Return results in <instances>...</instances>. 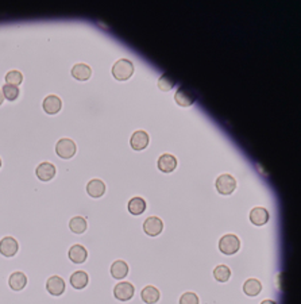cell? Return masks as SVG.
<instances>
[{"instance_id":"6da1fadb","label":"cell","mask_w":301,"mask_h":304,"mask_svg":"<svg viewBox=\"0 0 301 304\" xmlns=\"http://www.w3.org/2000/svg\"><path fill=\"white\" fill-rule=\"evenodd\" d=\"M134 73V64L127 58L118 60L112 67V75L117 80H127Z\"/></svg>"},{"instance_id":"7a4b0ae2","label":"cell","mask_w":301,"mask_h":304,"mask_svg":"<svg viewBox=\"0 0 301 304\" xmlns=\"http://www.w3.org/2000/svg\"><path fill=\"white\" fill-rule=\"evenodd\" d=\"M241 248V240L235 234L223 235L219 241V249L224 254H235Z\"/></svg>"},{"instance_id":"3957f363","label":"cell","mask_w":301,"mask_h":304,"mask_svg":"<svg viewBox=\"0 0 301 304\" xmlns=\"http://www.w3.org/2000/svg\"><path fill=\"white\" fill-rule=\"evenodd\" d=\"M135 293V287L130 281H121L113 287V296L119 301L131 300Z\"/></svg>"},{"instance_id":"277c9868","label":"cell","mask_w":301,"mask_h":304,"mask_svg":"<svg viewBox=\"0 0 301 304\" xmlns=\"http://www.w3.org/2000/svg\"><path fill=\"white\" fill-rule=\"evenodd\" d=\"M237 188V180L228 173H223L216 179V189L220 195H231Z\"/></svg>"},{"instance_id":"5b68a950","label":"cell","mask_w":301,"mask_h":304,"mask_svg":"<svg viewBox=\"0 0 301 304\" xmlns=\"http://www.w3.org/2000/svg\"><path fill=\"white\" fill-rule=\"evenodd\" d=\"M77 151V146L76 142L71 138H61L58 142L56 143V153L60 156L61 158H72Z\"/></svg>"},{"instance_id":"8992f818","label":"cell","mask_w":301,"mask_h":304,"mask_svg":"<svg viewBox=\"0 0 301 304\" xmlns=\"http://www.w3.org/2000/svg\"><path fill=\"white\" fill-rule=\"evenodd\" d=\"M19 250V244L18 241L14 238L12 235H4L0 240V254L3 257H14Z\"/></svg>"},{"instance_id":"52a82bcc","label":"cell","mask_w":301,"mask_h":304,"mask_svg":"<svg viewBox=\"0 0 301 304\" xmlns=\"http://www.w3.org/2000/svg\"><path fill=\"white\" fill-rule=\"evenodd\" d=\"M46 291L52 295V296H61L62 293L66 291V284L65 280L61 276H50L46 280Z\"/></svg>"},{"instance_id":"ba28073f","label":"cell","mask_w":301,"mask_h":304,"mask_svg":"<svg viewBox=\"0 0 301 304\" xmlns=\"http://www.w3.org/2000/svg\"><path fill=\"white\" fill-rule=\"evenodd\" d=\"M164 222L158 216H149L143 222V231L150 236H157L162 233Z\"/></svg>"},{"instance_id":"9c48e42d","label":"cell","mask_w":301,"mask_h":304,"mask_svg":"<svg viewBox=\"0 0 301 304\" xmlns=\"http://www.w3.org/2000/svg\"><path fill=\"white\" fill-rule=\"evenodd\" d=\"M57 169L54 164L49 161H43L41 162L39 165L35 169V175L41 181H50L53 180L54 176H56Z\"/></svg>"},{"instance_id":"30bf717a","label":"cell","mask_w":301,"mask_h":304,"mask_svg":"<svg viewBox=\"0 0 301 304\" xmlns=\"http://www.w3.org/2000/svg\"><path fill=\"white\" fill-rule=\"evenodd\" d=\"M26 286L27 276L22 270H15V272H12V273L8 276V287H10L12 291L19 292V291H22Z\"/></svg>"},{"instance_id":"8fae6325","label":"cell","mask_w":301,"mask_h":304,"mask_svg":"<svg viewBox=\"0 0 301 304\" xmlns=\"http://www.w3.org/2000/svg\"><path fill=\"white\" fill-rule=\"evenodd\" d=\"M68 257H69V259H71L72 263H75V264L85 263V261H87V258H88L87 248H85V246H83L81 244L72 245L71 248H69Z\"/></svg>"},{"instance_id":"7c38bea8","label":"cell","mask_w":301,"mask_h":304,"mask_svg":"<svg viewBox=\"0 0 301 304\" xmlns=\"http://www.w3.org/2000/svg\"><path fill=\"white\" fill-rule=\"evenodd\" d=\"M149 134L143 130H136V132L132 133L131 139H130V145L134 150H143L145 147L149 145Z\"/></svg>"},{"instance_id":"4fadbf2b","label":"cell","mask_w":301,"mask_h":304,"mask_svg":"<svg viewBox=\"0 0 301 304\" xmlns=\"http://www.w3.org/2000/svg\"><path fill=\"white\" fill-rule=\"evenodd\" d=\"M87 193L95 199L102 198L106 193V183L100 179H92V180L88 181Z\"/></svg>"},{"instance_id":"5bb4252c","label":"cell","mask_w":301,"mask_h":304,"mask_svg":"<svg viewBox=\"0 0 301 304\" xmlns=\"http://www.w3.org/2000/svg\"><path fill=\"white\" fill-rule=\"evenodd\" d=\"M69 283L75 289H84L89 283V274L85 270H76L71 274Z\"/></svg>"},{"instance_id":"9a60e30c","label":"cell","mask_w":301,"mask_h":304,"mask_svg":"<svg viewBox=\"0 0 301 304\" xmlns=\"http://www.w3.org/2000/svg\"><path fill=\"white\" fill-rule=\"evenodd\" d=\"M157 164H158V169L161 172L170 173L173 172L176 166H177V160H176L173 154L164 153L162 156H159Z\"/></svg>"},{"instance_id":"2e32d148","label":"cell","mask_w":301,"mask_h":304,"mask_svg":"<svg viewBox=\"0 0 301 304\" xmlns=\"http://www.w3.org/2000/svg\"><path fill=\"white\" fill-rule=\"evenodd\" d=\"M128 264L124 261V259H117L111 264V268H109V272H111V276L117 280H122L128 274Z\"/></svg>"},{"instance_id":"e0dca14e","label":"cell","mask_w":301,"mask_h":304,"mask_svg":"<svg viewBox=\"0 0 301 304\" xmlns=\"http://www.w3.org/2000/svg\"><path fill=\"white\" fill-rule=\"evenodd\" d=\"M146 200L143 199V198H141V196H134V198H131L127 203L128 212L131 215H135V216L142 215L143 212L146 211Z\"/></svg>"},{"instance_id":"ac0fdd59","label":"cell","mask_w":301,"mask_h":304,"mask_svg":"<svg viewBox=\"0 0 301 304\" xmlns=\"http://www.w3.org/2000/svg\"><path fill=\"white\" fill-rule=\"evenodd\" d=\"M174 100L177 101V104L182 105V107H188V105L193 104V101H195V95H193L189 90H187L185 86H180V88L176 91Z\"/></svg>"},{"instance_id":"d6986e66","label":"cell","mask_w":301,"mask_h":304,"mask_svg":"<svg viewBox=\"0 0 301 304\" xmlns=\"http://www.w3.org/2000/svg\"><path fill=\"white\" fill-rule=\"evenodd\" d=\"M159 297H161V293L158 288H155L154 286H146L141 292V299L146 304H155L159 300Z\"/></svg>"},{"instance_id":"ffe728a7","label":"cell","mask_w":301,"mask_h":304,"mask_svg":"<svg viewBox=\"0 0 301 304\" xmlns=\"http://www.w3.org/2000/svg\"><path fill=\"white\" fill-rule=\"evenodd\" d=\"M61 105H62V101H61V99L57 95L46 96L43 99V103H42V107H43V110L48 114H57L61 110Z\"/></svg>"},{"instance_id":"44dd1931","label":"cell","mask_w":301,"mask_h":304,"mask_svg":"<svg viewBox=\"0 0 301 304\" xmlns=\"http://www.w3.org/2000/svg\"><path fill=\"white\" fill-rule=\"evenodd\" d=\"M250 221L257 226L265 225L269 221V212H267V210L264 208V207H254L250 211Z\"/></svg>"},{"instance_id":"7402d4cb","label":"cell","mask_w":301,"mask_h":304,"mask_svg":"<svg viewBox=\"0 0 301 304\" xmlns=\"http://www.w3.org/2000/svg\"><path fill=\"white\" fill-rule=\"evenodd\" d=\"M69 229L72 230V233L75 234H83L87 231L88 229V222L87 219L81 216V215H76L69 221Z\"/></svg>"},{"instance_id":"603a6c76","label":"cell","mask_w":301,"mask_h":304,"mask_svg":"<svg viewBox=\"0 0 301 304\" xmlns=\"http://www.w3.org/2000/svg\"><path fill=\"white\" fill-rule=\"evenodd\" d=\"M92 75L90 67L87 64H76L72 68V76L77 80H88Z\"/></svg>"},{"instance_id":"cb8c5ba5","label":"cell","mask_w":301,"mask_h":304,"mask_svg":"<svg viewBox=\"0 0 301 304\" xmlns=\"http://www.w3.org/2000/svg\"><path fill=\"white\" fill-rule=\"evenodd\" d=\"M243 291L247 296H257L262 291V284L257 278H248L243 284Z\"/></svg>"},{"instance_id":"d4e9b609","label":"cell","mask_w":301,"mask_h":304,"mask_svg":"<svg viewBox=\"0 0 301 304\" xmlns=\"http://www.w3.org/2000/svg\"><path fill=\"white\" fill-rule=\"evenodd\" d=\"M231 276V270L227 265H218L214 269V277L220 283H226Z\"/></svg>"},{"instance_id":"484cf974","label":"cell","mask_w":301,"mask_h":304,"mask_svg":"<svg viewBox=\"0 0 301 304\" xmlns=\"http://www.w3.org/2000/svg\"><path fill=\"white\" fill-rule=\"evenodd\" d=\"M174 84H176V80H174L169 73H164L158 79V88L161 91L172 90Z\"/></svg>"},{"instance_id":"4316f807","label":"cell","mask_w":301,"mask_h":304,"mask_svg":"<svg viewBox=\"0 0 301 304\" xmlns=\"http://www.w3.org/2000/svg\"><path fill=\"white\" fill-rule=\"evenodd\" d=\"M2 91H3L4 99H8V100H15L19 96V88L16 85L4 84V85L2 86Z\"/></svg>"},{"instance_id":"83f0119b","label":"cell","mask_w":301,"mask_h":304,"mask_svg":"<svg viewBox=\"0 0 301 304\" xmlns=\"http://www.w3.org/2000/svg\"><path fill=\"white\" fill-rule=\"evenodd\" d=\"M6 81H7L6 84H11V85L18 86L19 84L23 81L22 73L19 71H10L7 75H6Z\"/></svg>"},{"instance_id":"f1b7e54d","label":"cell","mask_w":301,"mask_h":304,"mask_svg":"<svg viewBox=\"0 0 301 304\" xmlns=\"http://www.w3.org/2000/svg\"><path fill=\"white\" fill-rule=\"evenodd\" d=\"M180 304H199V296L195 292H185L181 295Z\"/></svg>"},{"instance_id":"f546056e","label":"cell","mask_w":301,"mask_h":304,"mask_svg":"<svg viewBox=\"0 0 301 304\" xmlns=\"http://www.w3.org/2000/svg\"><path fill=\"white\" fill-rule=\"evenodd\" d=\"M4 100V95H3V91H2V88H0V104L3 103Z\"/></svg>"},{"instance_id":"4dcf8cb0","label":"cell","mask_w":301,"mask_h":304,"mask_svg":"<svg viewBox=\"0 0 301 304\" xmlns=\"http://www.w3.org/2000/svg\"><path fill=\"white\" fill-rule=\"evenodd\" d=\"M261 304H275V301H273V300H269V299H267V300H264L262 301V303Z\"/></svg>"},{"instance_id":"1f68e13d","label":"cell","mask_w":301,"mask_h":304,"mask_svg":"<svg viewBox=\"0 0 301 304\" xmlns=\"http://www.w3.org/2000/svg\"><path fill=\"white\" fill-rule=\"evenodd\" d=\"M0 168H2V158H0Z\"/></svg>"}]
</instances>
